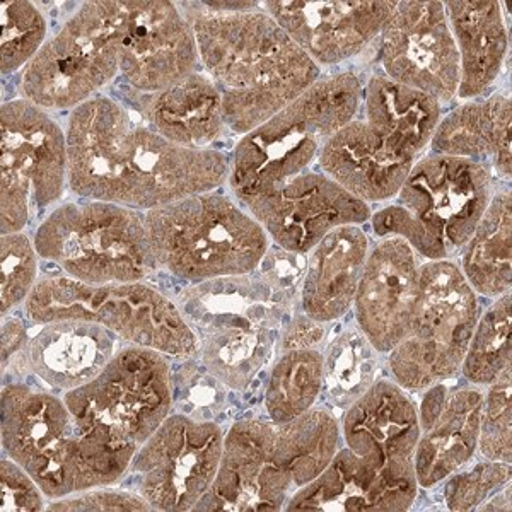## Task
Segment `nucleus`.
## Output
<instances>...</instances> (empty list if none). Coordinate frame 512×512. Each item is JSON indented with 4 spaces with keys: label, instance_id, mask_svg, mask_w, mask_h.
<instances>
[{
    "label": "nucleus",
    "instance_id": "obj_1",
    "mask_svg": "<svg viewBox=\"0 0 512 512\" xmlns=\"http://www.w3.org/2000/svg\"><path fill=\"white\" fill-rule=\"evenodd\" d=\"M65 134L69 188L81 198L147 212L219 190L229 178L224 152L176 146L103 94L70 111Z\"/></svg>",
    "mask_w": 512,
    "mask_h": 512
},
{
    "label": "nucleus",
    "instance_id": "obj_2",
    "mask_svg": "<svg viewBox=\"0 0 512 512\" xmlns=\"http://www.w3.org/2000/svg\"><path fill=\"white\" fill-rule=\"evenodd\" d=\"M188 19L198 59L221 93L224 123L233 134L243 137L260 127L321 77L320 67L262 6Z\"/></svg>",
    "mask_w": 512,
    "mask_h": 512
},
{
    "label": "nucleus",
    "instance_id": "obj_3",
    "mask_svg": "<svg viewBox=\"0 0 512 512\" xmlns=\"http://www.w3.org/2000/svg\"><path fill=\"white\" fill-rule=\"evenodd\" d=\"M340 424L328 408L291 422L236 420L224 437L216 482L195 511H286L340 449Z\"/></svg>",
    "mask_w": 512,
    "mask_h": 512
},
{
    "label": "nucleus",
    "instance_id": "obj_4",
    "mask_svg": "<svg viewBox=\"0 0 512 512\" xmlns=\"http://www.w3.org/2000/svg\"><path fill=\"white\" fill-rule=\"evenodd\" d=\"M2 446L50 501L117 485L135 456L84 429L62 396L23 383L2 390Z\"/></svg>",
    "mask_w": 512,
    "mask_h": 512
},
{
    "label": "nucleus",
    "instance_id": "obj_5",
    "mask_svg": "<svg viewBox=\"0 0 512 512\" xmlns=\"http://www.w3.org/2000/svg\"><path fill=\"white\" fill-rule=\"evenodd\" d=\"M175 303L197 338L198 362L236 393L274 359L292 313L256 272L190 284Z\"/></svg>",
    "mask_w": 512,
    "mask_h": 512
},
{
    "label": "nucleus",
    "instance_id": "obj_6",
    "mask_svg": "<svg viewBox=\"0 0 512 512\" xmlns=\"http://www.w3.org/2000/svg\"><path fill=\"white\" fill-rule=\"evenodd\" d=\"M362 82L352 72L320 77L296 101L239 139L227 185L239 204L279 190L318 166L326 142L357 118Z\"/></svg>",
    "mask_w": 512,
    "mask_h": 512
},
{
    "label": "nucleus",
    "instance_id": "obj_7",
    "mask_svg": "<svg viewBox=\"0 0 512 512\" xmlns=\"http://www.w3.org/2000/svg\"><path fill=\"white\" fill-rule=\"evenodd\" d=\"M494 192L487 164L431 152L415 163L393 204L369 221L376 238L403 239L425 262L454 260Z\"/></svg>",
    "mask_w": 512,
    "mask_h": 512
},
{
    "label": "nucleus",
    "instance_id": "obj_8",
    "mask_svg": "<svg viewBox=\"0 0 512 512\" xmlns=\"http://www.w3.org/2000/svg\"><path fill=\"white\" fill-rule=\"evenodd\" d=\"M158 268L188 284L250 275L272 241L262 224L226 193H195L147 210Z\"/></svg>",
    "mask_w": 512,
    "mask_h": 512
},
{
    "label": "nucleus",
    "instance_id": "obj_9",
    "mask_svg": "<svg viewBox=\"0 0 512 512\" xmlns=\"http://www.w3.org/2000/svg\"><path fill=\"white\" fill-rule=\"evenodd\" d=\"M33 241L40 258L88 286L144 282L159 270L146 217L110 202L84 198L57 205Z\"/></svg>",
    "mask_w": 512,
    "mask_h": 512
},
{
    "label": "nucleus",
    "instance_id": "obj_10",
    "mask_svg": "<svg viewBox=\"0 0 512 512\" xmlns=\"http://www.w3.org/2000/svg\"><path fill=\"white\" fill-rule=\"evenodd\" d=\"M38 325L79 320L105 326L128 345L171 359L197 357V338L171 297L144 282L88 286L69 277H45L24 303Z\"/></svg>",
    "mask_w": 512,
    "mask_h": 512
},
{
    "label": "nucleus",
    "instance_id": "obj_11",
    "mask_svg": "<svg viewBox=\"0 0 512 512\" xmlns=\"http://www.w3.org/2000/svg\"><path fill=\"white\" fill-rule=\"evenodd\" d=\"M128 2H84L21 72V93L47 111L76 110L120 74Z\"/></svg>",
    "mask_w": 512,
    "mask_h": 512
},
{
    "label": "nucleus",
    "instance_id": "obj_12",
    "mask_svg": "<svg viewBox=\"0 0 512 512\" xmlns=\"http://www.w3.org/2000/svg\"><path fill=\"white\" fill-rule=\"evenodd\" d=\"M478 316L477 292L454 260L422 263L410 332L388 354L391 379L408 393H422L458 376Z\"/></svg>",
    "mask_w": 512,
    "mask_h": 512
},
{
    "label": "nucleus",
    "instance_id": "obj_13",
    "mask_svg": "<svg viewBox=\"0 0 512 512\" xmlns=\"http://www.w3.org/2000/svg\"><path fill=\"white\" fill-rule=\"evenodd\" d=\"M62 398L84 429L137 453L173 410L171 364L156 350L127 345Z\"/></svg>",
    "mask_w": 512,
    "mask_h": 512
},
{
    "label": "nucleus",
    "instance_id": "obj_14",
    "mask_svg": "<svg viewBox=\"0 0 512 512\" xmlns=\"http://www.w3.org/2000/svg\"><path fill=\"white\" fill-rule=\"evenodd\" d=\"M2 234L23 233L69 187L67 134L28 99L2 105Z\"/></svg>",
    "mask_w": 512,
    "mask_h": 512
},
{
    "label": "nucleus",
    "instance_id": "obj_15",
    "mask_svg": "<svg viewBox=\"0 0 512 512\" xmlns=\"http://www.w3.org/2000/svg\"><path fill=\"white\" fill-rule=\"evenodd\" d=\"M224 431L217 422L169 414L135 453L127 478L152 511H195L221 468Z\"/></svg>",
    "mask_w": 512,
    "mask_h": 512
},
{
    "label": "nucleus",
    "instance_id": "obj_16",
    "mask_svg": "<svg viewBox=\"0 0 512 512\" xmlns=\"http://www.w3.org/2000/svg\"><path fill=\"white\" fill-rule=\"evenodd\" d=\"M384 76L448 105L460 88V57L444 2H396L379 35Z\"/></svg>",
    "mask_w": 512,
    "mask_h": 512
},
{
    "label": "nucleus",
    "instance_id": "obj_17",
    "mask_svg": "<svg viewBox=\"0 0 512 512\" xmlns=\"http://www.w3.org/2000/svg\"><path fill=\"white\" fill-rule=\"evenodd\" d=\"M241 205L262 224L274 245L301 255H308L338 227L362 226L373 216L371 205L350 195L320 169Z\"/></svg>",
    "mask_w": 512,
    "mask_h": 512
},
{
    "label": "nucleus",
    "instance_id": "obj_18",
    "mask_svg": "<svg viewBox=\"0 0 512 512\" xmlns=\"http://www.w3.org/2000/svg\"><path fill=\"white\" fill-rule=\"evenodd\" d=\"M340 434L345 448L381 477L419 487L414 470L419 412L408 391L393 379L379 378L345 410Z\"/></svg>",
    "mask_w": 512,
    "mask_h": 512
},
{
    "label": "nucleus",
    "instance_id": "obj_19",
    "mask_svg": "<svg viewBox=\"0 0 512 512\" xmlns=\"http://www.w3.org/2000/svg\"><path fill=\"white\" fill-rule=\"evenodd\" d=\"M260 6L321 69L354 59L378 40L396 2L270 0Z\"/></svg>",
    "mask_w": 512,
    "mask_h": 512
},
{
    "label": "nucleus",
    "instance_id": "obj_20",
    "mask_svg": "<svg viewBox=\"0 0 512 512\" xmlns=\"http://www.w3.org/2000/svg\"><path fill=\"white\" fill-rule=\"evenodd\" d=\"M200 65L197 40L185 12L173 2H128L120 74L140 93L156 94Z\"/></svg>",
    "mask_w": 512,
    "mask_h": 512
},
{
    "label": "nucleus",
    "instance_id": "obj_21",
    "mask_svg": "<svg viewBox=\"0 0 512 512\" xmlns=\"http://www.w3.org/2000/svg\"><path fill=\"white\" fill-rule=\"evenodd\" d=\"M420 265L422 258L403 239H379L371 246L355 294V326L381 355L390 354L410 332Z\"/></svg>",
    "mask_w": 512,
    "mask_h": 512
},
{
    "label": "nucleus",
    "instance_id": "obj_22",
    "mask_svg": "<svg viewBox=\"0 0 512 512\" xmlns=\"http://www.w3.org/2000/svg\"><path fill=\"white\" fill-rule=\"evenodd\" d=\"M485 388L437 383L422 391L419 441L414 454L419 489L437 487L478 453V431Z\"/></svg>",
    "mask_w": 512,
    "mask_h": 512
},
{
    "label": "nucleus",
    "instance_id": "obj_23",
    "mask_svg": "<svg viewBox=\"0 0 512 512\" xmlns=\"http://www.w3.org/2000/svg\"><path fill=\"white\" fill-rule=\"evenodd\" d=\"M417 161L364 118H354L326 142L318 168L362 202L384 204L400 192Z\"/></svg>",
    "mask_w": 512,
    "mask_h": 512
},
{
    "label": "nucleus",
    "instance_id": "obj_24",
    "mask_svg": "<svg viewBox=\"0 0 512 512\" xmlns=\"http://www.w3.org/2000/svg\"><path fill=\"white\" fill-rule=\"evenodd\" d=\"M117 335L89 321L45 323L30 338L24 361L50 391L67 393L93 381L117 354Z\"/></svg>",
    "mask_w": 512,
    "mask_h": 512
},
{
    "label": "nucleus",
    "instance_id": "obj_25",
    "mask_svg": "<svg viewBox=\"0 0 512 512\" xmlns=\"http://www.w3.org/2000/svg\"><path fill=\"white\" fill-rule=\"evenodd\" d=\"M371 251V241L361 226H342L326 234L308 253L299 303L313 320H342L354 306Z\"/></svg>",
    "mask_w": 512,
    "mask_h": 512
},
{
    "label": "nucleus",
    "instance_id": "obj_26",
    "mask_svg": "<svg viewBox=\"0 0 512 512\" xmlns=\"http://www.w3.org/2000/svg\"><path fill=\"white\" fill-rule=\"evenodd\" d=\"M419 487L391 483L349 448L338 449L318 477L294 494L286 511H407Z\"/></svg>",
    "mask_w": 512,
    "mask_h": 512
},
{
    "label": "nucleus",
    "instance_id": "obj_27",
    "mask_svg": "<svg viewBox=\"0 0 512 512\" xmlns=\"http://www.w3.org/2000/svg\"><path fill=\"white\" fill-rule=\"evenodd\" d=\"M512 103L509 94L470 99L441 117L431 149L436 154L487 164L494 176L511 180Z\"/></svg>",
    "mask_w": 512,
    "mask_h": 512
},
{
    "label": "nucleus",
    "instance_id": "obj_28",
    "mask_svg": "<svg viewBox=\"0 0 512 512\" xmlns=\"http://www.w3.org/2000/svg\"><path fill=\"white\" fill-rule=\"evenodd\" d=\"M460 57L458 98H483L499 81L509 53V33L501 2H444Z\"/></svg>",
    "mask_w": 512,
    "mask_h": 512
},
{
    "label": "nucleus",
    "instance_id": "obj_29",
    "mask_svg": "<svg viewBox=\"0 0 512 512\" xmlns=\"http://www.w3.org/2000/svg\"><path fill=\"white\" fill-rule=\"evenodd\" d=\"M144 111L156 134L193 151L212 149L227 130L221 93L212 79L198 70L159 93L149 94Z\"/></svg>",
    "mask_w": 512,
    "mask_h": 512
},
{
    "label": "nucleus",
    "instance_id": "obj_30",
    "mask_svg": "<svg viewBox=\"0 0 512 512\" xmlns=\"http://www.w3.org/2000/svg\"><path fill=\"white\" fill-rule=\"evenodd\" d=\"M362 118L403 151L420 159L443 117L436 99L374 74L362 86Z\"/></svg>",
    "mask_w": 512,
    "mask_h": 512
},
{
    "label": "nucleus",
    "instance_id": "obj_31",
    "mask_svg": "<svg viewBox=\"0 0 512 512\" xmlns=\"http://www.w3.org/2000/svg\"><path fill=\"white\" fill-rule=\"evenodd\" d=\"M456 265L478 297L494 301L511 292L512 198L509 188L495 190L472 238L460 251Z\"/></svg>",
    "mask_w": 512,
    "mask_h": 512
},
{
    "label": "nucleus",
    "instance_id": "obj_32",
    "mask_svg": "<svg viewBox=\"0 0 512 512\" xmlns=\"http://www.w3.org/2000/svg\"><path fill=\"white\" fill-rule=\"evenodd\" d=\"M321 355L323 393L340 410H347L379 379L381 354L357 326L344 328Z\"/></svg>",
    "mask_w": 512,
    "mask_h": 512
},
{
    "label": "nucleus",
    "instance_id": "obj_33",
    "mask_svg": "<svg viewBox=\"0 0 512 512\" xmlns=\"http://www.w3.org/2000/svg\"><path fill=\"white\" fill-rule=\"evenodd\" d=\"M323 393L321 350L280 352L268 374L263 393L265 417L272 422H291L315 408Z\"/></svg>",
    "mask_w": 512,
    "mask_h": 512
},
{
    "label": "nucleus",
    "instance_id": "obj_34",
    "mask_svg": "<svg viewBox=\"0 0 512 512\" xmlns=\"http://www.w3.org/2000/svg\"><path fill=\"white\" fill-rule=\"evenodd\" d=\"M511 366L512 301L509 292L494 299L478 316L460 373L466 383L487 388Z\"/></svg>",
    "mask_w": 512,
    "mask_h": 512
},
{
    "label": "nucleus",
    "instance_id": "obj_35",
    "mask_svg": "<svg viewBox=\"0 0 512 512\" xmlns=\"http://www.w3.org/2000/svg\"><path fill=\"white\" fill-rule=\"evenodd\" d=\"M48 23L33 2L2 4V74L24 69L47 43Z\"/></svg>",
    "mask_w": 512,
    "mask_h": 512
},
{
    "label": "nucleus",
    "instance_id": "obj_36",
    "mask_svg": "<svg viewBox=\"0 0 512 512\" xmlns=\"http://www.w3.org/2000/svg\"><path fill=\"white\" fill-rule=\"evenodd\" d=\"M193 359L195 357L185 359V364L176 371L171 367L173 407L192 419L216 422L227 408V393L231 390Z\"/></svg>",
    "mask_w": 512,
    "mask_h": 512
},
{
    "label": "nucleus",
    "instance_id": "obj_37",
    "mask_svg": "<svg viewBox=\"0 0 512 512\" xmlns=\"http://www.w3.org/2000/svg\"><path fill=\"white\" fill-rule=\"evenodd\" d=\"M478 453L485 460L512 461L511 367L489 384L483 393Z\"/></svg>",
    "mask_w": 512,
    "mask_h": 512
},
{
    "label": "nucleus",
    "instance_id": "obj_38",
    "mask_svg": "<svg viewBox=\"0 0 512 512\" xmlns=\"http://www.w3.org/2000/svg\"><path fill=\"white\" fill-rule=\"evenodd\" d=\"M511 473V463L472 460L444 480V506L449 511H477L478 506L511 482Z\"/></svg>",
    "mask_w": 512,
    "mask_h": 512
},
{
    "label": "nucleus",
    "instance_id": "obj_39",
    "mask_svg": "<svg viewBox=\"0 0 512 512\" xmlns=\"http://www.w3.org/2000/svg\"><path fill=\"white\" fill-rule=\"evenodd\" d=\"M2 315L28 301L38 284V251L24 233L2 234Z\"/></svg>",
    "mask_w": 512,
    "mask_h": 512
},
{
    "label": "nucleus",
    "instance_id": "obj_40",
    "mask_svg": "<svg viewBox=\"0 0 512 512\" xmlns=\"http://www.w3.org/2000/svg\"><path fill=\"white\" fill-rule=\"evenodd\" d=\"M306 267H308V255L287 251L272 243L263 256L260 267L256 268V275L277 296L286 299L287 303L294 306L296 299L299 301Z\"/></svg>",
    "mask_w": 512,
    "mask_h": 512
},
{
    "label": "nucleus",
    "instance_id": "obj_41",
    "mask_svg": "<svg viewBox=\"0 0 512 512\" xmlns=\"http://www.w3.org/2000/svg\"><path fill=\"white\" fill-rule=\"evenodd\" d=\"M2 511L35 512L47 509L45 497L35 478L16 461L4 456L0 466Z\"/></svg>",
    "mask_w": 512,
    "mask_h": 512
},
{
    "label": "nucleus",
    "instance_id": "obj_42",
    "mask_svg": "<svg viewBox=\"0 0 512 512\" xmlns=\"http://www.w3.org/2000/svg\"><path fill=\"white\" fill-rule=\"evenodd\" d=\"M48 511H152L134 490H111L110 487L86 490L62 497L48 504Z\"/></svg>",
    "mask_w": 512,
    "mask_h": 512
},
{
    "label": "nucleus",
    "instance_id": "obj_43",
    "mask_svg": "<svg viewBox=\"0 0 512 512\" xmlns=\"http://www.w3.org/2000/svg\"><path fill=\"white\" fill-rule=\"evenodd\" d=\"M330 323L313 320L309 316L294 315L286 321L280 332L279 349L277 352H289V350H320L328 338Z\"/></svg>",
    "mask_w": 512,
    "mask_h": 512
},
{
    "label": "nucleus",
    "instance_id": "obj_44",
    "mask_svg": "<svg viewBox=\"0 0 512 512\" xmlns=\"http://www.w3.org/2000/svg\"><path fill=\"white\" fill-rule=\"evenodd\" d=\"M28 330L19 318H4L2 321V369L14 361V357L23 354L28 345Z\"/></svg>",
    "mask_w": 512,
    "mask_h": 512
},
{
    "label": "nucleus",
    "instance_id": "obj_45",
    "mask_svg": "<svg viewBox=\"0 0 512 512\" xmlns=\"http://www.w3.org/2000/svg\"><path fill=\"white\" fill-rule=\"evenodd\" d=\"M511 482L507 483L506 487H502L499 492H495L492 497L483 502L482 506L477 507V511H511Z\"/></svg>",
    "mask_w": 512,
    "mask_h": 512
}]
</instances>
